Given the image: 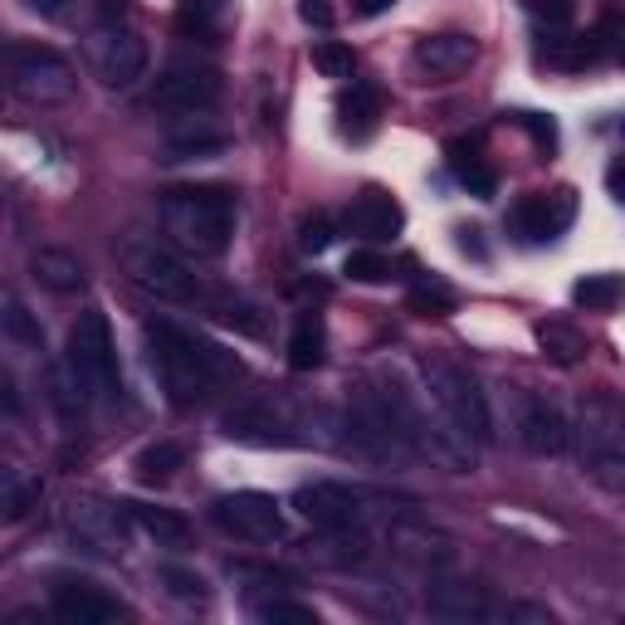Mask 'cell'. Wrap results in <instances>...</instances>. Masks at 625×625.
Returning a JSON list of instances; mask_svg holds the SVG:
<instances>
[{
    "label": "cell",
    "instance_id": "obj_47",
    "mask_svg": "<svg viewBox=\"0 0 625 625\" xmlns=\"http://www.w3.org/2000/svg\"><path fill=\"white\" fill-rule=\"evenodd\" d=\"M0 391H6V411H10V416H20V396H15V381H10V371L0 377Z\"/></svg>",
    "mask_w": 625,
    "mask_h": 625
},
{
    "label": "cell",
    "instance_id": "obj_24",
    "mask_svg": "<svg viewBox=\"0 0 625 625\" xmlns=\"http://www.w3.org/2000/svg\"><path fill=\"white\" fill-rule=\"evenodd\" d=\"M572 303L586 313H611L625 303V274H586L572 283Z\"/></svg>",
    "mask_w": 625,
    "mask_h": 625
},
{
    "label": "cell",
    "instance_id": "obj_44",
    "mask_svg": "<svg viewBox=\"0 0 625 625\" xmlns=\"http://www.w3.org/2000/svg\"><path fill=\"white\" fill-rule=\"evenodd\" d=\"M522 128H528V132H532V138H538L542 147H552V142H557V128H552L548 118H538V112H522Z\"/></svg>",
    "mask_w": 625,
    "mask_h": 625
},
{
    "label": "cell",
    "instance_id": "obj_20",
    "mask_svg": "<svg viewBox=\"0 0 625 625\" xmlns=\"http://www.w3.org/2000/svg\"><path fill=\"white\" fill-rule=\"evenodd\" d=\"M44 396H50L54 416L64 420V425H78V420L88 416V401H94V391L84 386V377L74 371V362H50V371H44Z\"/></svg>",
    "mask_w": 625,
    "mask_h": 625
},
{
    "label": "cell",
    "instance_id": "obj_8",
    "mask_svg": "<svg viewBox=\"0 0 625 625\" xmlns=\"http://www.w3.org/2000/svg\"><path fill=\"white\" fill-rule=\"evenodd\" d=\"M220 430L235 445H255V450H283V445H299L303 440L299 435L303 420L283 401H274V396H249V401H240L220 420Z\"/></svg>",
    "mask_w": 625,
    "mask_h": 625
},
{
    "label": "cell",
    "instance_id": "obj_5",
    "mask_svg": "<svg viewBox=\"0 0 625 625\" xmlns=\"http://www.w3.org/2000/svg\"><path fill=\"white\" fill-rule=\"evenodd\" d=\"M416 371H420V381H425V391L440 401V411H445L454 425L474 440V445H488V440H494V416H488V401H484L479 381H474L460 362L430 352V357L416 362Z\"/></svg>",
    "mask_w": 625,
    "mask_h": 625
},
{
    "label": "cell",
    "instance_id": "obj_9",
    "mask_svg": "<svg viewBox=\"0 0 625 625\" xmlns=\"http://www.w3.org/2000/svg\"><path fill=\"white\" fill-rule=\"evenodd\" d=\"M88 54H94V69L108 88H132L147 74V44L128 20H98Z\"/></svg>",
    "mask_w": 625,
    "mask_h": 625
},
{
    "label": "cell",
    "instance_id": "obj_15",
    "mask_svg": "<svg viewBox=\"0 0 625 625\" xmlns=\"http://www.w3.org/2000/svg\"><path fill=\"white\" fill-rule=\"evenodd\" d=\"M54 616L64 625H118L128 611H122V601H112L104 586L94 582H60L54 586Z\"/></svg>",
    "mask_w": 625,
    "mask_h": 625
},
{
    "label": "cell",
    "instance_id": "obj_40",
    "mask_svg": "<svg viewBox=\"0 0 625 625\" xmlns=\"http://www.w3.org/2000/svg\"><path fill=\"white\" fill-rule=\"evenodd\" d=\"M333 220H327V215H309V220L299 225V249L303 255H323L327 245H333Z\"/></svg>",
    "mask_w": 625,
    "mask_h": 625
},
{
    "label": "cell",
    "instance_id": "obj_41",
    "mask_svg": "<svg viewBox=\"0 0 625 625\" xmlns=\"http://www.w3.org/2000/svg\"><path fill=\"white\" fill-rule=\"evenodd\" d=\"M508 621L514 625H552V611L538 601H508Z\"/></svg>",
    "mask_w": 625,
    "mask_h": 625
},
{
    "label": "cell",
    "instance_id": "obj_35",
    "mask_svg": "<svg viewBox=\"0 0 625 625\" xmlns=\"http://www.w3.org/2000/svg\"><path fill=\"white\" fill-rule=\"evenodd\" d=\"M406 303H411L420 317H435V313H450L454 309V293H450V283H440V279H420Z\"/></svg>",
    "mask_w": 625,
    "mask_h": 625
},
{
    "label": "cell",
    "instance_id": "obj_43",
    "mask_svg": "<svg viewBox=\"0 0 625 625\" xmlns=\"http://www.w3.org/2000/svg\"><path fill=\"white\" fill-rule=\"evenodd\" d=\"M532 15L552 20V25H562V20H572V0H532Z\"/></svg>",
    "mask_w": 625,
    "mask_h": 625
},
{
    "label": "cell",
    "instance_id": "obj_23",
    "mask_svg": "<svg viewBox=\"0 0 625 625\" xmlns=\"http://www.w3.org/2000/svg\"><path fill=\"white\" fill-rule=\"evenodd\" d=\"M132 518L142 522V532L157 548H186L191 542V522L172 514V508H152V504H132Z\"/></svg>",
    "mask_w": 625,
    "mask_h": 625
},
{
    "label": "cell",
    "instance_id": "obj_12",
    "mask_svg": "<svg viewBox=\"0 0 625 625\" xmlns=\"http://www.w3.org/2000/svg\"><path fill=\"white\" fill-rule=\"evenodd\" d=\"M220 74L206 69V64H176V69L157 74L152 84V104L162 112H211L220 104Z\"/></svg>",
    "mask_w": 625,
    "mask_h": 625
},
{
    "label": "cell",
    "instance_id": "obj_1",
    "mask_svg": "<svg viewBox=\"0 0 625 625\" xmlns=\"http://www.w3.org/2000/svg\"><path fill=\"white\" fill-rule=\"evenodd\" d=\"M147 343H152V371L162 381L166 401L172 406H196L215 391V381L240 377V362L225 357L215 343L196 333H181L176 323H152L147 327Z\"/></svg>",
    "mask_w": 625,
    "mask_h": 625
},
{
    "label": "cell",
    "instance_id": "obj_13",
    "mask_svg": "<svg viewBox=\"0 0 625 625\" xmlns=\"http://www.w3.org/2000/svg\"><path fill=\"white\" fill-rule=\"evenodd\" d=\"M518 440H522V450H528V454H538V460H552V454L567 450V440H572V425H567L562 406H557L552 396H522Z\"/></svg>",
    "mask_w": 625,
    "mask_h": 625
},
{
    "label": "cell",
    "instance_id": "obj_27",
    "mask_svg": "<svg viewBox=\"0 0 625 625\" xmlns=\"http://www.w3.org/2000/svg\"><path fill=\"white\" fill-rule=\"evenodd\" d=\"M230 147V138L215 128H186V132H172L166 138V157L162 162H201V157H215Z\"/></svg>",
    "mask_w": 625,
    "mask_h": 625
},
{
    "label": "cell",
    "instance_id": "obj_19",
    "mask_svg": "<svg viewBox=\"0 0 625 625\" xmlns=\"http://www.w3.org/2000/svg\"><path fill=\"white\" fill-rule=\"evenodd\" d=\"M474 60H479V40L460 35V30H450V35H430V40L416 44V64L425 74H435V78H450V74L470 69Z\"/></svg>",
    "mask_w": 625,
    "mask_h": 625
},
{
    "label": "cell",
    "instance_id": "obj_39",
    "mask_svg": "<svg viewBox=\"0 0 625 625\" xmlns=\"http://www.w3.org/2000/svg\"><path fill=\"white\" fill-rule=\"evenodd\" d=\"M220 323H225V327H240L245 337H265V317H259L255 303L225 299V303H220Z\"/></svg>",
    "mask_w": 625,
    "mask_h": 625
},
{
    "label": "cell",
    "instance_id": "obj_6",
    "mask_svg": "<svg viewBox=\"0 0 625 625\" xmlns=\"http://www.w3.org/2000/svg\"><path fill=\"white\" fill-rule=\"evenodd\" d=\"M6 78H10V94L35 108L64 104L78 88L74 64L60 50H50V44H20V40L6 44Z\"/></svg>",
    "mask_w": 625,
    "mask_h": 625
},
{
    "label": "cell",
    "instance_id": "obj_34",
    "mask_svg": "<svg viewBox=\"0 0 625 625\" xmlns=\"http://www.w3.org/2000/svg\"><path fill=\"white\" fill-rule=\"evenodd\" d=\"M255 616L265 625H317V611L303 606V601H289V596H274V601H259Z\"/></svg>",
    "mask_w": 625,
    "mask_h": 625
},
{
    "label": "cell",
    "instance_id": "obj_4",
    "mask_svg": "<svg viewBox=\"0 0 625 625\" xmlns=\"http://www.w3.org/2000/svg\"><path fill=\"white\" fill-rule=\"evenodd\" d=\"M122 269H128V279L157 303L186 309V303L206 299V289H201V279L191 274L186 259H181L172 245L152 240V235H128V240H122Z\"/></svg>",
    "mask_w": 625,
    "mask_h": 625
},
{
    "label": "cell",
    "instance_id": "obj_38",
    "mask_svg": "<svg viewBox=\"0 0 625 625\" xmlns=\"http://www.w3.org/2000/svg\"><path fill=\"white\" fill-rule=\"evenodd\" d=\"M215 15H220V0H181L176 6V25L186 35H211Z\"/></svg>",
    "mask_w": 625,
    "mask_h": 625
},
{
    "label": "cell",
    "instance_id": "obj_30",
    "mask_svg": "<svg viewBox=\"0 0 625 625\" xmlns=\"http://www.w3.org/2000/svg\"><path fill=\"white\" fill-rule=\"evenodd\" d=\"M343 128L352 132V138H362V132H371V122H377L381 112V94L371 84H352V94L343 98Z\"/></svg>",
    "mask_w": 625,
    "mask_h": 625
},
{
    "label": "cell",
    "instance_id": "obj_29",
    "mask_svg": "<svg viewBox=\"0 0 625 625\" xmlns=\"http://www.w3.org/2000/svg\"><path fill=\"white\" fill-rule=\"evenodd\" d=\"M181 464H186V450H181L176 440H157V445H147L138 454V464H132V470H138L142 484H166L181 470Z\"/></svg>",
    "mask_w": 625,
    "mask_h": 625
},
{
    "label": "cell",
    "instance_id": "obj_42",
    "mask_svg": "<svg viewBox=\"0 0 625 625\" xmlns=\"http://www.w3.org/2000/svg\"><path fill=\"white\" fill-rule=\"evenodd\" d=\"M299 20L303 25H313V30H333V6L327 0H299Z\"/></svg>",
    "mask_w": 625,
    "mask_h": 625
},
{
    "label": "cell",
    "instance_id": "obj_21",
    "mask_svg": "<svg viewBox=\"0 0 625 625\" xmlns=\"http://www.w3.org/2000/svg\"><path fill=\"white\" fill-rule=\"evenodd\" d=\"M74 538L88 552H122V518L108 514L104 504H74Z\"/></svg>",
    "mask_w": 625,
    "mask_h": 625
},
{
    "label": "cell",
    "instance_id": "obj_32",
    "mask_svg": "<svg viewBox=\"0 0 625 625\" xmlns=\"http://www.w3.org/2000/svg\"><path fill=\"white\" fill-rule=\"evenodd\" d=\"M611 44H616V20H606V25H596L591 35L582 40H572V50H562L557 60L567 64V69H582V64H596V60H606L611 54Z\"/></svg>",
    "mask_w": 625,
    "mask_h": 625
},
{
    "label": "cell",
    "instance_id": "obj_7",
    "mask_svg": "<svg viewBox=\"0 0 625 625\" xmlns=\"http://www.w3.org/2000/svg\"><path fill=\"white\" fill-rule=\"evenodd\" d=\"M69 362L84 377V386L94 391V401H122V362H118V343H112V327L98 309H88L69 333Z\"/></svg>",
    "mask_w": 625,
    "mask_h": 625
},
{
    "label": "cell",
    "instance_id": "obj_31",
    "mask_svg": "<svg viewBox=\"0 0 625 625\" xmlns=\"http://www.w3.org/2000/svg\"><path fill=\"white\" fill-rule=\"evenodd\" d=\"M450 166H454V176H460V186H470V196H494V172L474 157V147L470 142H450Z\"/></svg>",
    "mask_w": 625,
    "mask_h": 625
},
{
    "label": "cell",
    "instance_id": "obj_28",
    "mask_svg": "<svg viewBox=\"0 0 625 625\" xmlns=\"http://www.w3.org/2000/svg\"><path fill=\"white\" fill-rule=\"evenodd\" d=\"M40 498H44L40 479H25L20 470H6V479H0V508H6V522H25L40 508Z\"/></svg>",
    "mask_w": 625,
    "mask_h": 625
},
{
    "label": "cell",
    "instance_id": "obj_22",
    "mask_svg": "<svg viewBox=\"0 0 625 625\" xmlns=\"http://www.w3.org/2000/svg\"><path fill=\"white\" fill-rule=\"evenodd\" d=\"M323 352H327V327L313 309L293 323V337H289V367L293 371H313L323 367Z\"/></svg>",
    "mask_w": 625,
    "mask_h": 625
},
{
    "label": "cell",
    "instance_id": "obj_16",
    "mask_svg": "<svg viewBox=\"0 0 625 625\" xmlns=\"http://www.w3.org/2000/svg\"><path fill=\"white\" fill-rule=\"evenodd\" d=\"M572 211H576L572 191H557V196H522L508 220H514L518 240L542 245V240H557V235L572 225Z\"/></svg>",
    "mask_w": 625,
    "mask_h": 625
},
{
    "label": "cell",
    "instance_id": "obj_14",
    "mask_svg": "<svg viewBox=\"0 0 625 625\" xmlns=\"http://www.w3.org/2000/svg\"><path fill=\"white\" fill-rule=\"evenodd\" d=\"M425 606H430V616H440V621H464V625L508 621V601H494V596H484L479 586H464V582H440V586H430Z\"/></svg>",
    "mask_w": 625,
    "mask_h": 625
},
{
    "label": "cell",
    "instance_id": "obj_26",
    "mask_svg": "<svg viewBox=\"0 0 625 625\" xmlns=\"http://www.w3.org/2000/svg\"><path fill=\"white\" fill-rule=\"evenodd\" d=\"M0 327H6V337H10L15 347L44 352V323H40V313L25 309V299H20V293H6V313H0Z\"/></svg>",
    "mask_w": 625,
    "mask_h": 625
},
{
    "label": "cell",
    "instance_id": "obj_17",
    "mask_svg": "<svg viewBox=\"0 0 625 625\" xmlns=\"http://www.w3.org/2000/svg\"><path fill=\"white\" fill-rule=\"evenodd\" d=\"M347 230L367 245H386L406 230V211H401V201L386 196V191H362L347 206Z\"/></svg>",
    "mask_w": 625,
    "mask_h": 625
},
{
    "label": "cell",
    "instance_id": "obj_10",
    "mask_svg": "<svg viewBox=\"0 0 625 625\" xmlns=\"http://www.w3.org/2000/svg\"><path fill=\"white\" fill-rule=\"evenodd\" d=\"M211 518H215V528H220V532L245 538V542H279L283 538L279 504L269 494H259V488H240V494L215 498Z\"/></svg>",
    "mask_w": 625,
    "mask_h": 625
},
{
    "label": "cell",
    "instance_id": "obj_33",
    "mask_svg": "<svg viewBox=\"0 0 625 625\" xmlns=\"http://www.w3.org/2000/svg\"><path fill=\"white\" fill-rule=\"evenodd\" d=\"M343 274L352 283H386V279H391V259H386L381 249H352Z\"/></svg>",
    "mask_w": 625,
    "mask_h": 625
},
{
    "label": "cell",
    "instance_id": "obj_2",
    "mask_svg": "<svg viewBox=\"0 0 625 625\" xmlns=\"http://www.w3.org/2000/svg\"><path fill=\"white\" fill-rule=\"evenodd\" d=\"M162 230L181 255L220 259L235 240V196L225 186H176L162 196Z\"/></svg>",
    "mask_w": 625,
    "mask_h": 625
},
{
    "label": "cell",
    "instance_id": "obj_37",
    "mask_svg": "<svg viewBox=\"0 0 625 625\" xmlns=\"http://www.w3.org/2000/svg\"><path fill=\"white\" fill-rule=\"evenodd\" d=\"M162 582H166V591H172L176 601H186V606H206V601H211L206 576L186 572V567H166V572H162Z\"/></svg>",
    "mask_w": 625,
    "mask_h": 625
},
{
    "label": "cell",
    "instance_id": "obj_25",
    "mask_svg": "<svg viewBox=\"0 0 625 625\" xmlns=\"http://www.w3.org/2000/svg\"><path fill=\"white\" fill-rule=\"evenodd\" d=\"M538 347L548 352L557 367H576V362L586 357V337L576 333L572 323H562V317H548V323H538Z\"/></svg>",
    "mask_w": 625,
    "mask_h": 625
},
{
    "label": "cell",
    "instance_id": "obj_48",
    "mask_svg": "<svg viewBox=\"0 0 625 625\" xmlns=\"http://www.w3.org/2000/svg\"><path fill=\"white\" fill-rule=\"evenodd\" d=\"M611 191H616V196L625 201V162H621V166H611Z\"/></svg>",
    "mask_w": 625,
    "mask_h": 625
},
{
    "label": "cell",
    "instance_id": "obj_11",
    "mask_svg": "<svg viewBox=\"0 0 625 625\" xmlns=\"http://www.w3.org/2000/svg\"><path fill=\"white\" fill-rule=\"evenodd\" d=\"M293 504H299V514L309 518L313 528H323V532H352L362 522V514H367V494L343 484V479L303 484L299 494H293Z\"/></svg>",
    "mask_w": 625,
    "mask_h": 625
},
{
    "label": "cell",
    "instance_id": "obj_18",
    "mask_svg": "<svg viewBox=\"0 0 625 625\" xmlns=\"http://www.w3.org/2000/svg\"><path fill=\"white\" fill-rule=\"evenodd\" d=\"M30 274H35L40 289L60 293V299H69L88 283V269L84 259L74 255V249H60V245H40L35 255H30Z\"/></svg>",
    "mask_w": 625,
    "mask_h": 625
},
{
    "label": "cell",
    "instance_id": "obj_36",
    "mask_svg": "<svg viewBox=\"0 0 625 625\" xmlns=\"http://www.w3.org/2000/svg\"><path fill=\"white\" fill-rule=\"evenodd\" d=\"M313 69L323 74V78H352V69H357V60H352L347 44L323 40V44H313Z\"/></svg>",
    "mask_w": 625,
    "mask_h": 625
},
{
    "label": "cell",
    "instance_id": "obj_45",
    "mask_svg": "<svg viewBox=\"0 0 625 625\" xmlns=\"http://www.w3.org/2000/svg\"><path fill=\"white\" fill-rule=\"evenodd\" d=\"M69 6H74V0H30V10H35V15H44V20L69 15Z\"/></svg>",
    "mask_w": 625,
    "mask_h": 625
},
{
    "label": "cell",
    "instance_id": "obj_3",
    "mask_svg": "<svg viewBox=\"0 0 625 625\" xmlns=\"http://www.w3.org/2000/svg\"><path fill=\"white\" fill-rule=\"evenodd\" d=\"M576 460L611 494H625V406L611 391H586L576 406Z\"/></svg>",
    "mask_w": 625,
    "mask_h": 625
},
{
    "label": "cell",
    "instance_id": "obj_49",
    "mask_svg": "<svg viewBox=\"0 0 625 625\" xmlns=\"http://www.w3.org/2000/svg\"><path fill=\"white\" fill-rule=\"evenodd\" d=\"M621 64H625V44H621Z\"/></svg>",
    "mask_w": 625,
    "mask_h": 625
},
{
    "label": "cell",
    "instance_id": "obj_46",
    "mask_svg": "<svg viewBox=\"0 0 625 625\" xmlns=\"http://www.w3.org/2000/svg\"><path fill=\"white\" fill-rule=\"evenodd\" d=\"M391 6H396V0H357V15H362V20H371V15H386Z\"/></svg>",
    "mask_w": 625,
    "mask_h": 625
}]
</instances>
